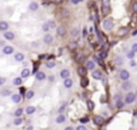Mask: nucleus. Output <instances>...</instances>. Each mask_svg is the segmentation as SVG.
Wrapping results in <instances>:
<instances>
[{
  "instance_id": "nucleus-1",
  "label": "nucleus",
  "mask_w": 137,
  "mask_h": 130,
  "mask_svg": "<svg viewBox=\"0 0 137 130\" xmlns=\"http://www.w3.org/2000/svg\"><path fill=\"white\" fill-rule=\"evenodd\" d=\"M102 27H103V29H105L106 32H111V30L113 29V27H114L113 19H112V18H107V19H105L103 23H102Z\"/></svg>"
},
{
  "instance_id": "nucleus-2",
  "label": "nucleus",
  "mask_w": 137,
  "mask_h": 130,
  "mask_svg": "<svg viewBox=\"0 0 137 130\" xmlns=\"http://www.w3.org/2000/svg\"><path fill=\"white\" fill-rule=\"evenodd\" d=\"M135 100H136V94L132 93V92H128V94H126L125 98H124L125 104H132Z\"/></svg>"
},
{
  "instance_id": "nucleus-3",
  "label": "nucleus",
  "mask_w": 137,
  "mask_h": 130,
  "mask_svg": "<svg viewBox=\"0 0 137 130\" xmlns=\"http://www.w3.org/2000/svg\"><path fill=\"white\" fill-rule=\"evenodd\" d=\"M119 78L123 80V81H129V78H130V72H129L128 70H125V69H122V70L119 71Z\"/></svg>"
},
{
  "instance_id": "nucleus-4",
  "label": "nucleus",
  "mask_w": 137,
  "mask_h": 130,
  "mask_svg": "<svg viewBox=\"0 0 137 130\" xmlns=\"http://www.w3.org/2000/svg\"><path fill=\"white\" fill-rule=\"evenodd\" d=\"M13 52H15V48H13V46L5 45V46L2 47V54H5V56H10V54H12Z\"/></svg>"
},
{
  "instance_id": "nucleus-5",
  "label": "nucleus",
  "mask_w": 137,
  "mask_h": 130,
  "mask_svg": "<svg viewBox=\"0 0 137 130\" xmlns=\"http://www.w3.org/2000/svg\"><path fill=\"white\" fill-rule=\"evenodd\" d=\"M70 35H71V37L73 39V40H78L79 39V35H81V32H79V29L78 28H72L71 29V32H70Z\"/></svg>"
},
{
  "instance_id": "nucleus-6",
  "label": "nucleus",
  "mask_w": 137,
  "mask_h": 130,
  "mask_svg": "<svg viewBox=\"0 0 137 130\" xmlns=\"http://www.w3.org/2000/svg\"><path fill=\"white\" fill-rule=\"evenodd\" d=\"M2 36H4V39H5V40H7V41H12V40H15V37H16V35H15L13 32H8V30L4 32V35H2Z\"/></svg>"
},
{
  "instance_id": "nucleus-7",
  "label": "nucleus",
  "mask_w": 137,
  "mask_h": 130,
  "mask_svg": "<svg viewBox=\"0 0 137 130\" xmlns=\"http://www.w3.org/2000/svg\"><path fill=\"white\" fill-rule=\"evenodd\" d=\"M91 76H93L94 80H102L103 73H102V71H100V70H94L93 73H91Z\"/></svg>"
},
{
  "instance_id": "nucleus-8",
  "label": "nucleus",
  "mask_w": 137,
  "mask_h": 130,
  "mask_svg": "<svg viewBox=\"0 0 137 130\" xmlns=\"http://www.w3.org/2000/svg\"><path fill=\"white\" fill-rule=\"evenodd\" d=\"M43 42H45L46 45H51V43L53 42V36H52L49 32L45 34V36H43Z\"/></svg>"
},
{
  "instance_id": "nucleus-9",
  "label": "nucleus",
  "mask_w": 137,
  "mask_h": 130,
  "mask_svg": "<svg viewBox=\"0 0 137 130\" xmlns=\"http://www.w3.org/2000/svg\"><path fill=\"white\" fill-rule=\"evenodd\" d=\"M131 88H132V83H131L130 81H129V82H128V81H124V83L122 84V89L125 90V92H130Z\"/></svg>"
},
{
  "instance_id": "nucleus-10",
  "label": "nucleus",
  "mask_w": 137,
  "mask_h": 130,
  "mask_svg": "<svg viewBox=\"0 0 137 130\" xmlns=\"http://www.w3.org/2000/svg\"><path fill=\"white\" fill-rule=\"evenodd\" d=\"M93 121H94V123L96 125H102L103 123H105V118H103L102 116H95L93 118Z\"/></svg>"
},
{
  "instance_id": "nucleus-11",
  "label": "nucleus",
  "mask_w": 137,
  "mask_h": 130,
  "mask_svg": "<svg viewBox=\"0 0 137 130\" xmlns=\"http://www.w3.org/2000/svg\"><path fill=\"white\" fill-rule=\"evenodd\" d=\"M8 23L6 22V21H0V32H7L8 30Z\"/></svg>"
},
{
  "instance_id": "nucleus-12",
  "label": "nucleus",
  "mask_w": 137,
  "mask_h": 130,
  "mask_svg": "<svg viewBox=\"0 0 137 130\" xmlns=\"http://www.w3.org/2000/svg\"><path fill=\"white\" fill-rule=\"evenodd\" d=\"M85 69L94 71V70H95V62H94V60H87V62H85Z\"/></svg>"
},
{
  "instance_id": "nucleus-13",
  "label": "nucleus",
  "mask_w": 137,
  "mask_h": 130,
  "mask_svg": "<svg viewBox=\"0 0 137 130\" xmlns=\"http://www.w3.org/2000/svg\"><path fill=\"white\" fill-rule=\"evenodd\" d=\"M38 4L36 2V1H31L30 4H29V6H28V8H29V11H31V12H35V11H37L38 10Z\"/></svg>"
},
{
  "instance_id": "nucleus-14",
  "label": "nucleus",
  "mask_w": 137,
  "mask_h": 130,
  "mask_svg": "<svg viewBox=\"0 0 137 130\" xmlns=\"http://www.w3.org/2000/svg\"><path fill=\"white\" fill-rule=\"evenodd\" d=\"M24 59H25V56H24L23 53H21V52H17V53H15V60H16V62L21 63V62H23Z\"/></svg>"
},
{
  "instance_id": "nucleus-15",
  "label": "nucleus",
  "mask_w": 137,
  "mask_h": 130,
  "mask_svg": "<svg viewBox=\"0 0 137 130\" xmlns=\"http://www.w3.org/2000/svg\"><path fill=\"white\" fill-rule=\"evenodd\" d=\"M35 77H36L37 81H45L47 76H46V73H45L43 71H37L36 75H35Z\"/></svg>"
},
{
  "instance_id": "nucleus-16",
  "label": "nucleus",
  "mask_w": 137,
  "mask_h": 130,
  "mask_svg": "<svg viewBox=\"0 0 137 130\" xmlns=\"http://www.w3.org/2000/svg\"><path fill=\"white\" fill-rule=\"evenodd\" d=\"M59 76H60V77H61L63 80H66V78H70V71H68V69H63V70L60 71Z\"/></svg>"
},
{
  "instance_id": "nucleus-17",
  "label": "nucleus",
  "mask_w": 137,
  "mask_h": 130,
  "mask_svg": "<svg viewBox=\"0 0 137 130\" xmlns=\"http://www.w3.org/2000/svg\"><path fill=\"white\" fill-rule=\"evenodd\" d=\"M11 99H12V101H13L15 104H19L21 100H22V95H21L19 93H15V94H12Z\"/></svg>"
},
{
  "instance_id": "nucleus-18",
  "label": "nucleus",
  "mask_w": 137,
  "mask_h": 130,
  "mask_svg": "<svg viewBox=\"0 0 137 130\" xmlns=\"http://www.w3.org/2000/svg\"><path fill=\"white\" fill-rule=\"evenodd\" d=\"M65 34H66V29H65L64 25H59V27L57 28V35H58V36H64Z\"/></svg>"
},
{
  "instance_id": "nucleus-19",
  "label": "nucleus",
  "mask_w": 137,
  "mask_h": 130,
  "mask_svg": "<svg viewBox=\"0 0 137 130\" xmlns=\"http://www.w3.org/2000/svg\"><path fill=\"white\" fill-rule=\"evenodd\" d=\"M30 76V70L28 69V67H24L23 70H22V72H21V77L24 80V78H28Z\"/></svg>"
},
{
  "instance_id": "nucleus-20",
  "label": "nucleus",
  "mask_w": 137,
  "mask_h": 130,
  "mask_svg": "<svg viewBox=\"0 0 137 130\" xmlns=\"http://www.w3.org/2000/svg\"><path fill=\"white\" fill-rule=\"evenodd\" d=\"M12 84H13L15 87H19V86H22V84H23V78H22V77H16V78H13Z\"/></svg>"
},
{
  "instance_id": "nucleus-21",
  "label": "nucleus",
  "mask_w": 137,
  "mask_h": 130,
  "mask_svg": "<svg viewBox=\"0 0 137 130\" xmlns=\"http://www.w3.org/2000/svg\"><path fill=\"white\" fill-rule=\"evenodd\" d=\"M64 87L66 88V89H70V88H72V86H73V81L71 80V78H66V80H64Z\"/></svg>"
},
{
  "instance_id": "nucleus-22",
  "label": "nucleus",
  "mask_w": 137,
  "mask_h": 130,
  "mask_svg": "<svg viewBox=\"0 0 137 130\" xmlns=\"http://www.w3.org/2000/svg\"><path fill=\"white\" fill-rule=\"evenodd\" d=\"M65 121H66V117H65L63 113H60V114L57 116V118H55V123H58V124H63Z\"/></svg>"
},
{
  "instance_id": "nucleus-23",
  "label": "nucleus",
  "mask_w": 137,
  "mask_h": 130,
  "mask_svg": "<svg viewBox=\"0 0 137 130\" xmlns=\"http://www.w3.org/2000/svg\"><path fill=\"white\" fill-rule=\"evenodd\" d=\"M77 72H78V75H79L81 77H84V76L87 75V69H85V66H79V67L77 69Z\"/></svg>"
},
{
  "instance_id": "nucleus-24",
  "label": "nucleus",
  "mask_w": 137,
  "mask_h": 130,
  "mask_svg": "<svg viewBox=\"0 0 137 130\" xmlns=\"http://www.w3.org/2000/svg\"><path fill=\"white\" fill-rule=\"evenodd\" d=\"M129 32V29L126 28V27H122V28H119V30H118V35L119 36H124V35H126Z\"/></svg>"
},
{
  "instance_id": "nucleus-25",
  "label": "nucleus",
  "mask_w": 137,
  "mask_h": 130,
  "mask_svg": "<svg viewBox=\"0 0 137 130\" xmlns=\"http://www.w3.org/2000/svg\"><path fill=\"white\" fill-rule=\"evenodd\" d=\"M124 106H125V101H123L122 99H119V100L115 101V107H117L118 110H122Z\"/></svg>"
},
{
  "instance_id": "nucleus-26",
  "label": "nucleus",
  "mask_w": 137,
  "mask_h": 130,
  "mask_svg": "<svg viewBox=\"0 0 137 130\" xmlns=\"http://www.w3.org/2000/svg\"><path fill=\"white\" fill-rule=\"evenodd\" d=\"M10 94H11V90L8 88H4V89L0 90V95L1 97H8Z\"/></svg>"
},
{
  "instance_id": "nucleus-27",
  "label": "nucleus",
  "mask_w": 137,
  "mask_h": 130,
  "mask_svg": "<svg viewBox=\"0 0 137 130\" xmlns=\"http://www.w3.org/2000/svg\"><path fill=\"white\" fill-rule=\"evenodd\" d=\"M35 111H36V107H35V106H28V107L25 108L27 114H34Z\"/></svg>"
},
{
  "instance_id": "nucleus-28",
  "label": "nucleus",
  "mask_w": 137,
  "mask_h": 130,
  "mask_svg": "<svg viewBox=\"0 0 137 130\" xmlns=\"http://www.w3.org/2000/svg\"><path fill=\"white\" fill-rule=\"evenodd\" d=\"M34 97H35V92H34V90H28V92L25 93V98H27L28 100H31Z\"/></svg>"
},
{
  "instance_id": "nucleus-29",
  "label": "nucleus",
  "mask_w": 137,
  "mask_h": 130,
  "mask_svg": "<svg viewBox=\"0 0 137 130\" xmlns=\"http://www.w3.org/2000/svg\"><path fill=\"white\" fill-rule=\"evenodd\" d=\"M68 49H71V51H76V49H77V42H76V41L70 42V43H68Z\"/></svg>"
},
{
  "instance_id": "nucleus-30",
  "label": "nucleus",
  "mask_w": 137,
  "mask_h": 130,
  "mask_svg": "<svg viewBox=\"0 0 137 130\" xmlns=\"http://www.w3.org/2000/svg\"><path fill=\"white\" fill-rule=\"evenodd\" d=\"M88 80L85 78V77H82L81 78V87H83V88H85V87H88Z\"/></svg>"
},
{
  "instance_id": "nucleus-31",
  "label": "nucleus",
  "mask_w": 137,
  "mask_h": 130,
  "mask_svg": "<svg viewBox=\"0 0 137 130\" xmlns=\"http://www.w3.org/2000/svg\"><path fill=\"white\" fill-rule=\"evenodd\" d=\"M22 123H23V118L22 117H16L15 121H13V124L15 125H21Z\"/></svg>"
},
{
  "instance_id": "nucleus-32",
  "label": "nucleus",
  "mask_w": 137,
  "mask_h": 130,
  "mask_svg": "<svg viewBox=\"0 0 137 130\" xmlns=\"http://www.w3.org/2000/svg\"><path fill=\"white\" fill-rule=\"evenodd\" d=\"M123 58L122 57H115V59H114V64L118 65V66H120V65H123Z\"/></svg>"
},
{
  "instance_id": "nucleus-33",
  "label": "nucleus",
  "mask_w": 137,
  "mask_h": 130,
  "mask_svg": "<svg viewBox=\"0 0 137 130\" xmlns=\"http://www.w3.org/2000/svg\"><path fill=\"white\" fill-rule=\"evenodd\" d=\"M42 30L45 32V34H47V32H48L49 30H51V27L48 25V23H47V22L42 24Z\"/></svg>"
},
{
  "instance_id": "nucleus-34",
  "label": "nucleus",
  "mask_w": 137,
  "mask_h": 130,
  "mask_svg": "<svg viewBox=\"0 0 137 130\" xmlns=\"http://www.w3.org/2000/svg\"><path fill=\"white\" fill-rule=\"evenodd\" d=\"M76 62L77 63H83L84 62V54H77L76 56Z\"/></svg>"
},
{
  "instance_id": "nucleus-35",
  "label": "nucleus",
  "mask_w": 137,
  "mask_h": 130,
  "mask_svg": "<svg viewBox=\"0 0 137 130\" xmlns=\"http://www.w3.org/2000/svg\"><path fill=\"white\" fill-rule=\"evenodd\" d=\"M87 106H88V110L93 111V110H94V107H95V105H94V101H91V100H88V101H87Z\"/></svg>"
},
{
  "instance_id": "nucleus-36",
  "label": "nucleus",
  "mask_w": 137,
  "mask_h": 130,
  "mask_svg": "<svg viewBox=\"0 0 137 130\" xmlns=\"http://www.w3.org/2000/svg\"><path fill=\"white\" fill-rule=\"evenodd\" d=\"M101 59H106L107 58V51H105V49H102V51H100L99 52V54H98Z\"/></svg>"
},
{
  "instance_id": "nucleus-37",
  "label": "nucleus",
  "mask_w": 137,
  "mask_h": 130,
  "mask_svg": "<svg viewBox=\"0 0 137 130\" xmlns=\"http://www.w3.org/2000/svg\"><path fill=\"white\" fill-rule=\"evenodd\" d=\"M94 62L98 63V64H100L101 66H103V59H101L99 56H95V57H94Z\"/></svg>"
},
{
  "instance_id": "nucleus-38",
  "label": "nucleus",
  "mask_w": 137,
  "mask_h": 130,
  "mask_svg": "<svg viewBox=\"0 0 137 130\" xmlns=\"http://www.w3.org/2000/svg\"><path fill=\"white\" fill-rule=\"evenodd\" d=\"M135 54H136L135 52H132V51H129V52L126 53V58H128V59H130V60H132V59L135 58Z\"/></svg>"
},
{
  "instance_id": "nucleus-39",
  "label": "nucleus",
  "mask_w": 137,
  "mask_h": 130,
  "mask_svg": "<svg viewBox=\"0 0 137 130\" xmlns=\"http://www.w3.org/2000/svg\"><path fill=\"white\" fill-rule=\"evenodd\" d=\"M16 117H22V114H23V108H17L16 111H15V113H13Z\"/></svg>"
},
{
  "instance_id": "nucleus-40",
  "label": "nucleus",
  "mask_w": 137,
  "mask_h": 130,
  "mask_svg": "<svg viewBox=\"0 0 137 130\" xmlns=\"http://www.w3.org/2000/svg\"><path fill=\"white\" fill-rule=\"evenodd\" d=\"M54 66H55V62H53V60H49V62L46 63V67L47 69H53Z\"/></svg>"
},
{
  "instance_id": "nucleus-41",
  "label": "nucleus",
  "mask_w": 137,
  "mask_h": 130,
  "mask_svg": "<svg viewBox=\"0 0 137 130\" xmlns=\"http://www.w3.org/2000/svg\"><path fill=\"white\" fill-rule=\"evenodd\" d=\"M109 11H111L109 6H102V13H103V15H108V13H109Z\"/></svg>"
},
{
  "instance_id": "nucleus-42",
  "label": "nucleus",
  "mask_w": 137,
  "mask_h": 130,
  "mask_svg": "<svg viewBox=\"0 0 137 130\" xmlns=\"http://www.w3.org/2000/svg\"><path fill=\"white\" fill-rule=\"evenodd\" d=\"M68 107V102H64L61 106H60V108H59V113H63L64 111H65V108Z\"/></svg>"
},
{
  "instance_id": "nucleus-43",
  "label": "nucleus",
  "mask_w": 137,
  "mask_h": 130,
  "mask_svg": "<svg viewBox=\"0 0 137 130\" xmlns=\"http://www.w3.org/2000/svg\"><path fill=\"white\" fill-rule=\"evenodd\" d=\"M131 51L135 52V53H137V42H135V43L131 46Z\"/></svg>"
},
{
  "instance_id": "nucleus-44",
  "label": "nucleus",
  "mask_w": 137,
  "mask_h": 130,
  "mask_svg": "<svg viewBox=\"0 0 137 130\" xmlns=\"http://www.w3.org/2000/svg\"><path fill=\"white\" fill-rule=\"evenodd\" d=\"M47 23H48V25L51 27V29H52V28H55V23H54V21H48Z\"/></svg>"
},
{
  "instance_id": "nucleus-45",
  "label": "nucleus",
  "mask_w": 137,
  "mask_h": 130,
  "mask_svg": "<svg viewBox=\"0 0 137 130\" xmlns=\"http://www.w3.org/2000/svg\"><path fill=\"white\" fill-rule=\"evenodd\" d=\"M88 121H89V118H88V117H83V118H81V119H79V122H81V123H83V124H84V123H87Z\"/></svg>"
},
{
  "instance_id": "nucleus-46",
  "label": "nucleus",
  "mask_w": 137,
  "mask_h": 130,
  "mask_svg": "<svg viewBox=\"0 0 137 130\" xmlns=\"http://www.w3.org/2000/svg\"><path fill=\"white\" fill-rule=\"evenodd\" d=\"M131 7H132V11H134L135 13H137V1L132 4V6H131Z\"/></svg>"
},
{
  "instance_id": "nucleus-47",
  "label": "nucleus",
  "mask_w": 137,
  "mask_h": 130,
  "mask_svg": "<svg viewBox=\"0 0 137 130\" xmlns=\"http://www.w3.org/2000/svg\"><path fill=\"white\" fill-rule=\"evenodd\" d=\"M111 0H102V6H109Z\"/></svg>"
},
{
  "instance_id": "nucleus-48",
  "label": "nucleus",
  "mask_w": 137,
  "mask_h": 130,
  "mask_svg": "<svg viewBox=\"0 0 137 130\" xmlns=\"http://www.w3.org/2000/svg\"><path fill=\"white\" fill-rule=\"evenodd\" d=\"M5 82H6V78H4V77H0V87H1V86H2Z\"/></svg>"
},
{
  "instance_id": "nucleus-49",
  "label": "nucleus",
  "mask_w": 137,
  "mask_h": 130,
  "mask_svg": "<svg viewBox=\"0 0 137 130\" xmlns=\"http://www.w3.org/2000/svg\"><path fill=\"white\" fill-rule=\"evenodd\" d=\"M88 36V30H87V28H84L83 29V37H87Z\"/></svg>"
},
{
  "instance_id": "nucleus-50",
  "label": "nucleus",
  "mask_w": 137,
  "mask_h": 130,
  "mask_svg": "<svg viewBox=\"0 0 137 130\" xmlns=\"http://www.w3.org/2000/svg\"><path fill=\"white\" fill-rule=\"evenodd\" d=\"M76 130H87V129H85L84 125H78V127L76 128Z\"/></svg>"
},
{
  "instance_id": "nucleus-51",
  "label": "nucleus",
  "mask_w": 137,
  "mask_h": 130,
  "mask_svg": "<svg viewBox=\"0 0 137 130\" xmlns=\"http://www.w3.org/2000/svg\"><path fill=\"white\" fill-rule=\"evenodd\" d=\"M79 2V0H71V4H73V5H77Z\"/></svg>"
},
{
  "instance_id": "nucleus-52",
  "label": "nucleus",
  "mask_w": 137,
  "mask_h": 130,
  "mask_svg": "<svg viewBox=\"0 0 137 130\" xmlns=\"http://www.w3.org/2000/svg\"><path fill=\"white\" fill-rule=\"evenodd\" d=\"M130 66H131V67H135V66H136V63H135L134 60H131V63H130Z\"/></svg>"
},
{
  "instance_id": "nucleus-53",
  "label": "nucleus",
  "mask_w": 137,
  "mask_h": 130,
  "mask_svg": "<svg viewBox=\"0 0 137 130\" xmlns=\"http://www.w3.org/2000/svg\"><path fill=\"white\" fill-rule=\"evenodd\" d=\"M25 130H34V128H33V125H29V127H27Z\"/></svg>"
},
{
  "instance_id": "nucleus-54",
  "label": "nucleus",
  "mask_w": 137,
  "mask_h": 130,
  "mask_svg": "<svg viewBox=\"0 0 137 130\" xmlns=\"http://www.w3.org/2000/svg\"><path fill=\"white\" fill-rule=\"evenodd\" d=\"M53 2H55V4H59V2H61V0H52Z\"/></svg>"
},
{
  "instance_id": "nucleus-55",
  "label": "nucleus",
  "mask_w": 137,
  "mask_h": 130,
  "mask_svg": "<svg viewBox=\"0 0 137 130\" xmlns=\"http://www.w3.org/2000/svg\"><path fill=\"white\" fill-rule=\"evenodd\" d=\"M64 130H73V128H72V127H66Z\"/></svg>"
},
{
  "instance_id": "nucleus-56",
  "label": "nucleus",
  "mask_w": 137,
  "mask_h": 130,
  "mask_svg": "<svg viewBox=\"0 0 137 130\" xmlns=\"http://www.w3.org/2000/svg\"><path fill=\"white\" fill-rule=\"evenodd\" d=\"M94 32V28H93V27H90V28H89V32Z\"/></svg>"
},
{
  "instance_id": "nucleus-57",
  "label": "nucleus",
  "mask_w": 137,
  "mask_h": 130,
  "mask_svg": "<svg viewBox=\"0 0 137 130\" xmlns=\"http://www.w3.org/2000/svg\"><path fill=\"white\" fill-rule=\"evenodd\" d=\"M136 35H137V29H136V30H135L134 32H132V36H136Z\"/></svg>"
},
{
  "instance_id": "nucleus-58",
  "label": "nucleus",
  "mask_w": 137,
  "mask_h": 130,
  "mask_svg": "<svg viewBox=\"0 0 137 130\" xmlns=\"http://www.w3.org/2000/svg\"><path fill=\"white\" fill-rule=\"evenodd\" d=\"M98 46H99L98 43H94V45H93V47H94V48H98Z\"/></svg>"
},
{
  "instance_id": "nucleus-59",
  "label": "nucleus",
  "mask_w": 137,
  "mask_h": 130,
  "mask_svg": "<svg viewBox=\"0 0 137 130\" xmlns=\"http://www.w3.org/2000/svg\"><path fill=\"white\" fill-rule=\"evenodd\" d=\"M135 117H136V119H137V112H136V113H135Z\"/></svg>"
},
{
  "instance_id": "nucleus-60",
  "label": "nucleus",
  "mask_w": 137,
  "mask_h": 130,
  "mask_svg": "<svg viewBox=\"0 0 137 130\" xmlns=\"http://www.w3.org/2000/svg\"><path fill=\"white\" fill-rule=\"evenodd\" d=\"M82 1H83V0H79V2H82Z\"/></svg>"
}]
</instances>
